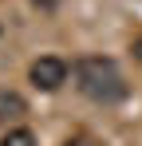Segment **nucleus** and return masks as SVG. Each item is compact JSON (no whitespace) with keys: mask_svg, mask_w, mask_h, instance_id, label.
<instances>
[{"mask_svg":"<svg viewBox=\"0 0 142 146\" xmlns=\"http://www.w3.org/2000/svg\"><path fill=\"white\" fill-rule=\"evenodd\" d=\"M67 146H91V142H87V138H71Z\"/></svg>","mask_w":142,"mask_h":146,"instance_id":"nucleus-6","label":"nucleus"},{"mask_svg":"<svg viewBox=\"0 0 142 146\" xmlns=\"http://www.w3.org/2000/svg\"><path fill=\"white\" fill-rule=\"evenodd\" d=\"M71 75H75V87L91 99V103L111 107L118 99H126V79L118 71V63L107 59V55H83V59H75Z\"/></svg>","mask_w":142,"mask_h":146,"instance_id":"nucleus-1","label":"nucleus"},{"mask_svg":"<svg viewBox=\"0 0 142 146\" xmlns=\"http://www.w3.org/2000/svg\"><path fill=\"white\" fill-rule=\"evenodd\" d=\"M0 146H36V134H32L28 126H16V130H8V134L0 138Z\"/></svg>","mask_w":142,"mask_h":146,"instance_id":"nucleus-4","label":"nucleus"},{"mask_svg":"<svg viewBox=\"0 0 142 146\" xmlns=\"http://www.w3.org/2000/svg\"><path fill=\"white\" fill-rule=\"evenodd\" d=\"M28 115V103H24V95H16V91H0V122H16Z\"/></svg>","mask_w":142,"mask_h":146,"instance_id":"nucleus-3","label":"nucleus"},{"mask_svg":"<svg viewBox=\"0 0 142 146\" xmlns=\"http://www.w3.org/2000/svg\"><path fill=\"white\" fill-rule=\"evenodd\" d=\"M130 51H134V63H138V67H142V36H138V40H134V44H130Z\"/></svg>","mask_w":142,"mask_h":146,"instance_id":"nucleus-5","label":"nucleus"},{"mask_svg":"<svg viewBox=\"0 0 142 146\" xmlns=\"http://www.w3.org/2000/svg\"><path fill=\"white\" fill-rule=\"evenodd\" d=\"M28 75H32V87H40V91H59V87L67 83L71 67L59 59V55H40Z\"/></svg>","mask_w":142,"mask_h":146,"instance_id":"nucleus-2","label":"nucleus"}]
</instances>
